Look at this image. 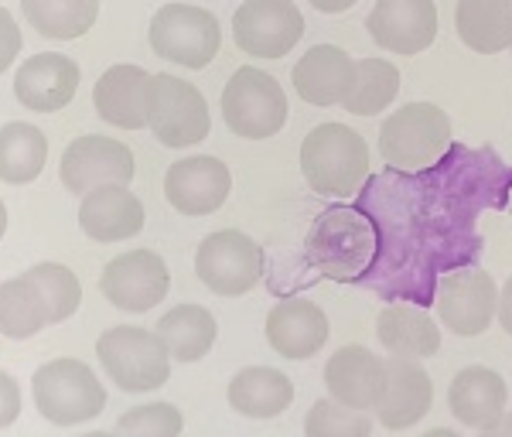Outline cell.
Returning a JSON list of instances; mask_svg holds the SVG:
<instances>
[{
	"mask_svg": "<svg viewBox=\"0 0 512 437\" xmlns=\"http://www.w3.org/2000/svg\"><path fill=\"white\" fill-rule=\"evenodd\" d=\"M376 332L390 356L424 362L441 349L437 321L424 308H414V304H390V308H383V315L376 321Z\"/></svg>",
	"mask_w": 512,
	"mask_h": 437,
	"instance_id": "cb8c5ba5",
	"label": "cell"
},
{
	"mask_svg": "<svg viewBox=\"0 0 512 437\" xmlns=\"http://www.w3.org/2000/svg\"><path fill=\"white\" fill-rule=\"evenodd\" d=\"M451 147V120L434 103H407L379 127V154L400 171H424Z\"/></svg>",
	"mask_w": 512,
	"mask_h": 437,
	"instance_id": "3957f363",
	"label": "cell"
},
{
	"mask_svg": "<svg viewBox=\"0 0 512 437\" xmlns=\"http://www.w3.org/2000/svg\"><path fill=\"white\" fill-rule=\"evenodd\" d=\"M82 437H117V434H103V431H93V434H82Z\"/></svg>",
	"mask_w": 512,
	"mask_h": 437,
	"instance_id": "60d3db41",
	"label": "cell"
},
{
	"mask_svg": "<svg viewBox=\"0 0 512 437\" xmlns=\"http://www.w3.org/2000/svg\"><path fill=\"white\" fill-rule=\"evenodd\" d=\"M233 192V175L219 158L212 154H195V158H181L164 175V195H168L171 209L181 216H212L222 209V202Z\"/></svg>",
	"mask_w": 512,
	"mask_h": 437,
	"instance_id": "4fadbf2b",
	"label": "cell"
},
{
	"mask_svg": "<svg viewBox=\"0 0 512 437\" xmlns=\"http://www.w3.org/2000/svg\"><path fill=\"white\" fill-rule=\"evenodd\" d=\"M420 437H461L458 431H451V427H434V431L420 434Z\"/></svg>",
	"mask_w": 512,
	"mask_h": 437,
	"instance_id": "f35d334b",
	"label": "cell"
},
{
	"mask_svg": "<svg viewBox=\"0 0 512 437\" xmlns=\"http://www.w3.org/2000/svg\"><path fill=\"white\" fill-rule=\"evenodd\" d=\"M79 229L96 243H123L144 229V205L130 185L93 188L79 202Z\"/></svg>",
	"mask_w": 512,
	"mask_h": 437,
	"instance_id": "ac0fdd59",
	"label": "cell"
},
{
	"mask_svg": "<svg viewBox=\"0 0 512 437\" xmlns=\"http://www.w3.org/2000/svg\"><path fill=\"white\" fill-rule=\"evenodd\" d=\"M195 274L219 298H239L263 277V250L239 229H219L205 236L195 253Z\"/></svg>",
	"mask_w": 512,
	"mask_h": 437,
	"instance_id": "ba28073f",
	"label": "cell"
},
{
	"mask_svg": "<svg viewBox=\"0 0 512 437\" xmlns=\"http://www.w3.org/2000/svg\"><path fill=\"white\" fill-rule=\"evenodd\" d=\"M31 28L45 38H82L99 18V0H21Z\"/></svg>",
	"mask_w": 512,
	"mask_h": 437,
	"instance_id": "83f0119b",
	"label": "cell"
},
{
	"mask_svg": "<svg viewBox=\"0 0 512 437\" xmlns=\"http://www.w3.org/2000/svg\"><path fill=\"white\" fill-rule=\"evenodd\" d=\"M4 233H7V205L0 202V239H4Z\"/></svg>",
	"mask_w": 512,
	"mask_h": 437,
	"instance_id": "ab89813d",
	"label": "cell"
},
{
	"mask_svg": "<svg viewBox=\"0 0 512 437\" xmlns=\"http://www.w3.org/2000/svg\"><path fill=\"white\" fill-rule=\"evenodd\" d=\"M325 383L332 400L352 410H376L386 386V359L366 345H342L325 366Z\"/></svg>",
	"mask_w": 512,
	"mask_h": 437,
	"instance_id": "e0dca14e",
	"label": "cell"
},
{
	"mask_svg": "<svg viewBox=\"0 0 512 437\" xmlns=\"http://www.w3.org/2000/svg\"><path fill=\"white\" fill-rule=\"evenodd\" d=\"M304 437H373V417L338 400H318L304 417Z\"/></svg>",
	"mask_w": 512,
	"mask_h": 437,
	"instance_id": "1f68e13d",
	"label": "cell"
},
{
	"mask_svg": "<svg viewBox=\"0 0 512 437\" xmlns=\"http://www.w3.org/2000/svg\"><path fill=\"white\" fill-rule=\"evenodd\" d=\"M79 89V65L69 55L59 52H41L31 55L28 62H21L18 76H14V96L24 110L35 113H55Z\"/></svg>",
	"mask_w": 512,
	"mask_h": 437,
	"instance_id": "2e32d148",
	"label": "cell"
},
{
	"mask_svg": "<svg viewBox=\"0 0 512 437\" xmlns=\"http://www.w3.org/2000/svg\"><path fill=\"white\" fill-rule=\"evenodd\" d=\"M134 154L127 144L103 134L76 137L62 154V185L76 195L106 185H130L134 181Z\"/></svg>",
	"mask_w": 512,
	"mask_h": 437,
	"instance_id": "7c38bea8",
	"label": "cell"
},
{
	"mask_svg": "<svg viewBox=\"0 0 512 437\" xmlns=\"http://www.w3.org/2000/svg\"><path fill=\"white\" fill-rule=\"evenodd\" d=\"M151 72L140 65H113L96 79L93 106L110 127L144 130L147 100H151Z\"/></svg>",
	"mask_w": 512,
	"mask_h": 437,
	"instance_id": "d6986e66",
	"label": "cell"
},
{
	"mask_svg": "<svg viewBox=\"0 0 512 437\" xmlns=\"http://www.w3.org/2000/svg\"><path fill=\"white\" fill-rule=\"evenodd\" d=\"M454 31L472 52L495 55L512 48V0H458Z\"/></svg>",
	"mask_w": 512,
	"mask_h": 437,
	"instance_id": "d4e9b609",
	"label": "cell"
},
{
	"mask_svg": "<svg viewBox=\"0 0 512 437\" xmlns=\"http://www.w3.org/2000/svg\"><path fill=\"white\" fill-rule=\"evenodd\" d=\"M400 93V69L386 59H359L355 62V79L345 96V110L355 117H376L390 110V103Z\"/></svg>",
	"mask_w": 512,
	"mask_h": 437,
	"instance_id": "f546056e",
	"label": "cell"
},
{
	"mask_svg": "<svg viewBox=\"0 0 512 437\" xmlns=\"http://www.w3.org/2000/svg\"><path fill=\"white\" fill-rule=\"evenodd\" d=\"M434 403V383L417 359L386 356V386L376 403V420L390 431L414 427Z\"/></svg>",
	"mask_w": 512,
	"mask_h": 437,
	"instance_id": "9a60e30c",
	"label": "cell"
},
{
	"mask_svg": "<svg viewBox=\"0 0 512 437\" xmlns=\"http://www.w3.org/2000/svg\"><path fill=\"white\" fill-rule=\"evenodd\" d=\"M267 342L284 359H311L328 342V318L315 301L287 298L267 315Z\"/></svg>",
	"mask_w": 512,
	"mask_h": 437,
	"instance_id": "ffe728a7",
	"label": "cell"
},
{
	"mask_svg": "<svg viewBox=\"0 0 512 437\" xmlns=\"http://www.w3.org/2000/svg\"><path fill=\"white\" fill-rule=\"evenodd\" d=\"M366 28L386 52L420 55L437 38V7L434 0H376Z\"/></svg>",
	"mask_w": 512,
	"mask_h": 437,
	"instance_id": "5bb4252c",
	"label": "cell"
},
{
	"mask_svg": "<svg viewBox=\"0 0 512 437\" xmlns=\"http://www.w3.org/2000/svg\"><path fill=\"white\" fill-rule=\"evenodd\" d=\"M509 386L489 366H465L448 386V407L458 424L485 431L506 414Z\"/></svg>",
	"mask_w": 512,
	"mask_h": 437,
	"instance_id": "44dd1931",
	"label": "cell"
},
{
	"mask_svg": "<svg viewBox=\"0 0 512 437\" xmlns=\"http://www.w3.org/2000/svg\"><path fill=\"white\" fill-rule=\"evenodd\" d=\"M48 321V308L41 301V294L35 291L28 277H11L0 284V335L24 342V338L38 335Z\"/></svg>",
	"mask_w": 512,
	"mask_h": 437,
	"instance_id": "f1b7e54d",
	"label": "cell"
},
{
	"mask_svg": "<svg viewBox=\"0 0 512 437\" xmlns=\"http://www.w3.org/2000/svg\"><path fill=\"white\" fill-rule=\"evenodd\" d=\"M185 417L175 403H140L117 420V437H181Z\"/></svg>",
	"mask_w": 512,
	"mask_h": 437,
	"instance_id": "d6a6232c",
	"label": "cell"
},
{
	"mask_svg": "<svg viewBox=\"0 0 512 437\" xmlns=\"http://www.w3.org/2000/svg\"><path fill=\"white\" fill-rule=\"evenodd\" d=\"M147 127L164 147H195L209 137L212 117L209 103L192 82L158 72L151 79V100H147Z\"/></svg>",
	"mask_w": 512,
	"mask_h": 437,
	"instance_id": "8992f818",
	"label": "cell"
},
{
	"mask_svg": "<svg viewBox=\"0 0 512 437\" xmlns=\"http://www.w3.org/2000/svg\"><path fill=\"white\" fill-rule=\"evenodd\" d=\"M21 28L18 21H14V14L7 11V7H0V72H7L14 65V59L21 55Z\"/></svg>",
	"mask_w": 512,
	"mask_h": 437,
	"instance_id": "836d02e7",
	"label": "cell"
},
{
	"mask_svg": "<svg viewBox=\"0 0 512 437\" xmlns=\"http://www.w3.org/2000/svg\"><path fill=\"white\" fill-rule=\"evenodd\" d=\"M495 308H499V287H495L492 274L478 267L451 270L437 284V315H441L444 328H451L461 338L482 335L492 325Z\"/></svg>",
	"mask_w": 512,
	"mask_h": 437,
	"instance_id": "8fae6325",
	"label": "cell"
},
{
	"mask_svg": "<svg viewBox=\"0 0 512 437\" xmlns=\"http://www.w3.org/2000/svg\"><path fill=\"white\" fill-rule=\"evenodd\" d=\"M171 274L154 250H130L120 253L106 263L103 277H99V294L120 311L130 315H144L154 304L168 298Z\"/></svg>",
	"mask_w": 512,
	"mask_h": 437,
	"instance_id": "30bf717a",
	"label": "cell"
},
{
	"mask_svg": "<svg viewBox=\"0 0 512 437\" xmlns=\"http://www.w3.org/2000/svg\"><path fill=\"white\" fill-rule=\"evenodd\" d=\"M222 117L226 127L243 140H267L287 123L284 86L263 69H236L222 89Z\"/></svg>",
	"mask_w": 512,
	"mask_h": 437,
	"instance_id": "5b68a950",
	"label": "cell"
},
{
	"mask_svg": "<svg viewBox=\"0 0 512 437\" xmlns=\"http://www.w3.org/2000/svg\"><path fill=\"white\" fill-rule=\"evenodd\" d=\"M301 171L311 192L352 195L369 175V147L345 123H321L301 144Z\"/></svg>",
	"mask_w": 512,
	"mask_h": 437,
	"instance_id": "6da1fadb",
	"label": "cell"
},
{
	"mask_svg": "<svg viewBox=\"0 0 512 437\" xmlns=\"http://www.w3.org/2000/svg\"><path fill=\"white\" fill-rule=\"evenodd\" d=\"M229 407L239 417L250 420H274L291 407L294 400V383L280 369L270 366H246L229 379Z\"/></svg>",
	"mask_w": 512,
	"mask_h": 437,
	"instance_id": "603a6c76",
	"label": "cell"
},
{
	"mask_svg": "<svg viewBox=\"0 0 512 437\" xmlns=\"http://www.w3.org/2000/svg\"><path fill=\"white\" fill-rule=\"evenodd\" d=\"M35 284V291L41 294L48 308V321L59 325V321L72 318L82 304V284L65 263H35V267L24 274Z\"/></svg>",
	"mask_w": 512,
	"mask_h": 437,
	"instance_id": "4dcf8cb0",
	"label": "cell"
},
{
	"mask_svg": "<svg viewBox=\"0 0 512 437\" xmlns=\"http://www.w3.org/2000/svg\"><path fill=\"white\" fill-rule=\"evenodd\" d=\"M222 31L212 11L195 4H164L151 18V48L161 59L205 69L219 55Z\"/></svg>",
	"mask_w": 512,
	"mask_h": 437,
	"instance_id": "52a82bcc",
	"label": "cell"
},
{
	"mask_svg": "<svg viewBox=\"0 0 512 437\" xmlns=\"http://www.w3.org/2000/svg\"><path fill=\"white\" fill-rule=\"evenodd\" d=\"M509 52H512V48H509Z\"/></svg>",
	"mask_w": 512,
	"mask_h": 437,
	"instance_id": "7bdbcfd3",
	"label": "cell"
},
{
	"mask_svg": "<svg viewBox=\"0 0 512 437\" xmlns=\"http://www.w3.org/2000/svg\"><path fill=\"white\" fill-rule=\"evenodd\" d=\"M495 318H499V325L512 335V277L502 284V291H499V308H495Z\"/></svg>",
	"mask_w": 512,
	"mask_h": 437,
	"instance_id": "d590c367",
	"label": "cell"
},
{
	"mask_svg": "<svg viewBox=\"0 0 512 437\" xmlns=\"http://www.w3.org/2000/svg\"><path fill=\"white\" fill-rule=\"evenodd\" d=\"M311 7H318L321 14H342L355 7V0H311Z\"/></svg>",
	"mask_w": 512,
	"mask_h": 437,
	"instance_id": "74e56055",
	"label": "cell"
},
{
	"mask_svg": "<svg viewBox=\"0 0 512 437\" xmlns=\"http://www.w3.org/2000/svg\"><path fill=\"white\" fill-rule=\"evenodd\" d=\"M304 35L294 0H243L233 14V38L253 59H284Z\"/></svg>",
	"mask_w": 512,
	"mask_h": 437,
	"instance_id": "9c48e42d",
	"label": "cell"
},
{
	"mask_svg": "<svg viewBox=\"0 0 512 437\" xmlns=\"http://www.w3.org/2000/svg\"><path fill=\"white\" fill-rule=\"evenodd\" d=\"M294 89L311 106H342L355 79V62L338 45H315L297 59Z\"/></svg>",
	"mask_w": 512,
	"mask_h": 437,
	"instance_id": "7402d4cb",
	"label": "cell"
},
{
	"mask_svg": "<svg viewBox=\"0 0 512 437\" xmlns=\"http://www.w3.org/2000/svg\"><path fill=\"white\" fill-rule=\"evenodd\" d=\"M478 437H512V410H506L499 420H495L492 427H485V431H478Z\"/></svg>",
	"mask_w": 512,
	"mask_h": 437,
	"instance_id": "8d00e7d4",
	"label": "cell"
},
{
	"mask_svg": "<svg viewBox=\"0 0 512 437\" xmlns=\"http://www.w3.org/2000/svg\"><path fill=\"white\" fill-rule=\"evenodd\" d=\"M96 359L110 383H117L123 393H151L171 376V356L151 328H106L96 338Z\"/></svg>",
	"mask_w": 512,
	"mask_h": 437,
	"instance_id": "7a4b0ae2",
	"label": "cell"
},
{
	"mask_svg": "<svg viewBox=\"0 0 512 437\" xmlns=\"http://www.w3.org/2000/svg\"><path fill=\"white\" fill-rule=\"evenodd\" d=\"M154 332H158L171 359L198 362L202 356H209V349L216 345L219 325L212 318V311L202 308V304H178L168 315H161Z\"/></svg>",
	"mask_w": 512,
	"mask_h": 437,
	"instance_id": "484cf974",
	"label": "cell"
},
{
	"mask_svg": "<svg viewBox=\"0 0 512 437\" xmlns=\"http://www.w3.org/2000/svg\"><path fill=\"white\" fill-rule=\"evenodd\" d=\"M21 417V386L14 383L11 373L0 369V431L11 427Z\"/></svg>",
	"mask_w": 512,
	"mask_h": 437,
	"instance_id": "e575fe53",
	"label": "cell"
},
{
	"mask_svg": "<svg viewBox=\"0 0 512 437\" xmlns=\"http://www.w3.org/2000/svg\"><path fill=\"white\" fill-rule=\"evenodd\" d=\"M509 216H512V199H509Z\"/></svg>",
	"mask_w": 512,
	"mask_h": 437,
	"instance_id": "b9f144b4",
	"label": "cell"
},
{
	"mask_svg": "<svg viewBox=\"0 0 512 437\" xmlns=\"http://www.w3.org/2000/svg\"><path fill=\"white\" fill-rule=\"evenodd\" d=\"M48 137L35 123H4L0 127V181L7 185H28L45 171Z\"/></svg>",
	"mask_w": 512,
	"mask_h": 437,
	"instance_id": "4316f807",
	"label": "cell"
},
{
	"mask_svg": "<svg viewBox=\"0 0 512 437\" xmlns=\"http://www.w3.org/2000/svg\"><path fill=\"white\" fill-rule=\"evenodd\" d=\"M38 414L55 427H76L103 414L106 390L99 376L79 359H52L31 379Z\"/></svg>",
	"mask_w": 512,
	"mask_h": 437,
	"instance_id": "277c9868",
	"label": "cell"
}]
</instances>
